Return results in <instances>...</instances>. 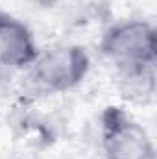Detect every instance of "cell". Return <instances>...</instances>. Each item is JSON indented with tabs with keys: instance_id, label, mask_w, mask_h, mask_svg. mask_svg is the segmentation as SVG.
<instances>
[{
	"instance_id": "6da1fadb",
	"label": "cell",
	"mask_w": 157,
	"mask_h": 159,
	"mask_svg": "<svg viewBox=\"0 0 157 159\" xmlns=\"http://www.w3.org/2000/svg\"><path fill=\"white\" fill-rule=\"evenodd\" d=\"M28 69L32 83L39 91L65 93L87 78L91 56L79 44H56L39 52Z\"/></svg>"
},
{
	"instance_id": "7a4b0ae2",
	"label": "cell",
	"mask_w": 157,
	"mask_h": 159,
	"mask_svg": "<svg viewBox=\"0 0 157 159\" xmlns=\"http://www.w3.org/2000/svg\"><path fill=\"white\" fill-rule=\"evenodd\" d=\"M100 52L113 61L117 69L154 65L157 59L155 28L139 19L120 20L104 32L100 39Z\"/></svg>"
},
{
	"instance_id": "3957f363",
	"label": "cell",
	"mask_w": 157,
	"mask_h": 159,
	"mask_svg": "<svg viewBox=\"0 0 157 159\" xmlns=\"http://www.w3.org/2000/svg\"><path fill=\"white\" fill-rule=\"evenodd\" d=\"M100 143L105 159H154L155 146L139 120L118 106L100 115Z\"/></svg>"
},
{
	"instance_id": "277c9868",
	"label": "cell",
	"mask_w": 157,
	"mask_h": 159,
	"mask_svg": "<svg viewBox=\"0 0 157 159\" xmlns=\"http://www.w3.org/2000/svg\"><path fill=\"white\" fill-rule=\"evenodd\" d=\"M39 52L28 24L11 13L0 11V65L7 70L28 69Z\"/></svg>"
},
{
	"instance_id": "5b68a950",
	"label": "cell",
	"mask_w": 157,
	"mask_h": 159,
	"mask_svg": "<svg viewBox=\"0 0 157 159\" xmlns=\"http://www.w3.org/2000/svg\"><path fill=\"white\" fill-rule=\"evenodd\" d=\"M118 87L133 102H148L155 94V63L118 67Z\"/></svg>"
},
{
	"instance_id": "8992f818",
	"label": "cell",
	"mask_w": 157,
	"mask_h": 159,
	"mask_svg": "<svg viewBox=\"0 0 157 159\" xmlns=\"http://www.w3.org/2000/svg\"><path fill=\"white\" fill-rule=\"evenodd\" d=\"M9 80H11L9 78V70L0 65V98H4L9 93V85H11Z\"/></svg>"
},
{
	"instance_id": "52a82bcc",
	"label": "cell",
	"mask_w": 157,
	"mask_h": 159,
	"mask_svg": "<svg viewBox=\"0 0 157 159\" xmlns=\"http://www.w3.org/2000/svg\"><path fill=\"white\" fill-rule=\"evenodd\" d=\"M35 2H39V4H43V6H52L56 0H35Z\"/></svg>"
}]
</instances>
